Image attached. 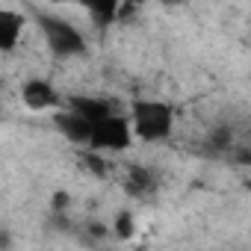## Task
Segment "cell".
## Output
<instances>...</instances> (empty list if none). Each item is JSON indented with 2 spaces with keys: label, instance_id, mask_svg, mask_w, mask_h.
<instances>
[{
  "label": "cell",
  "instance_id": "obj_5",
  "mask_svg": "<svg viewBox=\"0 0 251 251\" xmlns=\"http://www.w3.org/2000/svg\"><path fill=\"white\" fill-rule=\"evenodd\" d=\"M53 127L71 142V145H89V133H92V124L86 118H80L77 112L71 109H56L53 112Z\"/></svg>",
  "mask_w": 251,
  "mask_h": 251
},
{
  "label": "cell",
  "instance_id": "obj_1",
  "mask_svg": "<svg viewBox=\"0 0 251 251\" xmlns=\"http://www.w3.org/2000/svg\"><path fill=\"white\" fill-rule=\"evenodd\" d=\"M130 130L142 142H166L175 130V106L157 98H136L130 103Z\"/></svg>",
  "mask_w": 251,
  "mask_h": 251
},
{
  "label": "cell",
  "instance_id": "obj_4",
  "mask_svg": "<svg viewBox=\"0 0 251 251\" xmlns=\"http://www.w3.org/2000/svg\"><path fill=\"white\" fill-rule=\"evenodd\" d=\"M21 100L30 112H50V109H59V103H62L53 83H48L42 77H33L21 86Z\"/></svg>",
  "mask_w": 251,
  "mask_h": 251
},
{
  "label": "cell",
  "instance_id": "obj_9",
  "mask_svg": "<svg viewBox=\"0 0 251 251\" xmlns=\"http://www.w3.org/2000/svg\"><path fill=\"white\" fill-rule=\"evenodd\" d=\"M118 6H121V3H115V0H100V3H89L86 12H89L92 24H95L98 30H103V27H109V24H118Z\"/></svg>",
  "mask_w": 251,
  "mask_h": 251
},
{
  "label": "cell",
  "instance_id": "obj_11",
  "mask_svg": "<svg viewBox=\"0 0 251 251\" xmlns=\"http://www.w3.org/2000/svg\"><path fill=\"white\" fill-rule=\"evenodd\" d=\"M118 239H130L136 233V222H133V213L130 210H118L115 219H112V227H109Z\"/></svg>",
  "mask_w": 251,
  "mask_h": 251
},
{
  "label": "cell",
  "instance_id": "obj_13",
  "mask_svg": "<svg viewBox=\"0 0 251 251\" xmlns=\"http://www.w3.org/2000/svg\"><path fill=\"white\" fill-rule=\"evenodd\" d=\"M65 207H68V195L65 192H56L53 195V213H65Z\"/></svg>",
  "mask_w": 251,
  "mask_h": 251
},
{
  "label": "cell",
  "instance_id": "obj_12",
  "mask_svg": "<svg viewBox=\"0 0 251 251\" xmlns=\"http://www.w3.org/2000/svg\"><path fill=\"white\" fill-rule=\"evenodd\" d=\"M12 245H15V236L0 227V251H12Z\"/></svg>",
  "mask_w": 251,
  "mask_h": 251
},
{
  "label": "cell",
  "instance_id": "obj_6",
  "mask_svg": "<svg viewBox=\"0 0 251 251\" xmlns=\"http://www.w3.org/2000/svg\"><path fill=\"white\" fill-rule=\"evenodd\" d=\"M68 109L77 112L80 118H86L89 124H98V121L115 115V109H112V103L106 98H92V95H74V98H68Z\"/></svg>",
  "mask_w": 251,
  "mask_h": 251
},
{
  "label": "cell",
  "instance_id": "obj_8",
  "mask_svg": "<svg viewBox=\"0 0 251 251\" xmlns=\"http://www.w3.org/2000/svg\"><path fill=\"white\" fill-rule=\"evenodd\" d=\"M154 186H157V177H154V172H151L148 166H139V163L127 166V177H124V189H127L133 198H148V195L154 192Z\"/></svg>",
  "mask_w": 251,
  "mask_h": 251
},
{
  "label": "cell",
  "instance_id": "obj_2",
  "mask_svg": "<svg viewBox=\"0 0 251 251\" xmlns=\"http://www.w3.org/2000/svg\"><path fill=\"white\" fill-rule=\"evenodd\" d=\"M36 15V24L45 36V45L48 50L56 56V59H74V56H83L86 53V36L65 18L53 15V12H33Z\"/></svg>",
  "mask_w": 251,
  "mask_h": 251
},
{
  "label": "cell",
  "instance_id": "obj_7",
  "mask_svg": "<svg viewBox=\"0 0 251 251\" xmlns=\"http://www.w3.org/2000/svg\"><path fill=\"white\" fill-rule=\"evenodd\" d=\"M24 12L18 9H0V53H12L24 36Z\"/></svg>",
  "mask_w": 251,
  "mask_h": 251
},
{
  "label": "cell",
  "instance_id": "obj_3",
  "mask_svg": "<svg viewBox=\"0 0 251 251\" xmlns=\"http://www.w3.org/2000/svg\"><path fill=\"white\" fill-rule=\"evenodd\" d=\"M133 145V130H130V124L124 115H109L98 124H92V133H89V145L86 151L89 154H121V151H127Z\"/></svg>",
  "mask_w": 251,
  "mask_h": 251
},
{
  "label": "cell",
  "instance_id": "obj_10",
  "mask_svg": "<svg viewBox=\"0 0 251 251\" xmlns=\"http://www.w3.org/2000/svg\"><path fill=\"white\" fill-rule=\"evenodd\" d=\"M207 154H227L233 148V130L227 127V124H219V127H213L207 133V142H204Z\"/></svg>",
  "mask_w": 251,
  "mask_h": 251
}]
</instances>
